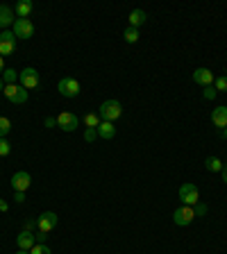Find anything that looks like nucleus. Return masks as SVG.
I'll list each match as a JSON object with an SVG mask.
<instances>
[{
	"label": "nucleus",
	"mask_w": 227,
	"mask_h": 254,
	"mask_svg": "<svg viewBox=\"0 0 227 254\" xmlns=\"http://www.w3.org/2000/svg\"><path fill=\"white\" fill-rule=\"evenodd\" d=\"M18 82H21L23 89H37V86L41 84V77H39L37 68L27 66V68H23L21 73H18Z\"/></svg>",
	"instance_id": "obj_5"
},
{
	"label": "nucleus",
	"mask_w": 227,
	"mask_h": 254,
	"mask_svg": "<svg viewBox=\"0 0 227 254\" xmlns=\"http://www.w3.org/2000/svg\"><path fill=\"white\" fill-rule=\"evenodd\" d=\"M2 89H5V82H2V79H0V93H2Z\"/></svg>",
	"instance_id": "obj_36"
},
{
	"label": "nucleus",
	"mask_w": 227,
	"mask_h": 254,
	"mask_svg": "<svg viewBox=\"0 0 227 254\" xmlns=\"http://www.w3.org/2000/svg\"><path fill=\"white\" fill-rule=\"evenodd\" d=\"M34 227H37V222H32V220H27V222H25V229H27V232H32Z\"/></svg>",
	"instance_id": "obj_33"
},
{
	"label": "nucleus",
	"mask_w": 227,
	"mask_h": 254,
	"mask_svg": "<svg viewBox=\"0 0 227 254\" xmlns=\"http://www.w3.org/2000/svg\"><path fill=\"white\" fill-rule=\"evenodd\" d=\"M205 166H207V170H212V173H221V170H223V161L218 157L205 159Z\"/></svg>",
	"instance_id": "obj_19"
},
{
	"label": "nucleus",
	"mask_w": 227,
	"mask_h": 254,
	"mask_svg": "<svg viewBox=\"0 0 227 254\" xmlns=\"http://www.w3.org/2000/svg\"><path fill=\"white\" fill-rule=\"evenodd\" d=\"M100 123H102V118L98 116V114H93V111L84 116V125L86 127H93V129H98V127H100Z\"/></svg>",
	"instance_id": "obj_20"
},
{
	"label": "nucleus",
	"mask_w": 227,
	"mask_h": 254,
	"mask_svg": "<svg viewBox=\"0 0 227 254\" xmlns=\"http://www.w3.org/2000/svg\"><path fill=\"white\" fill-rule=\"evenodd\" d=\"M57 222H59V216L55 211H46L39 216L37 220V227H39V234H50L55 227H57Z\"/></svg>",
	"instance_id": "obj_8"
},
{
	"label": "nucleus",
	"mask_w": 227,
	"mask_h": 254,
	"mask_svg": "<svg viewBox=\"0 0 227 254\" xmlns=\"http://www.w3.org/2000/svg\"><path fill=\"white\" fill-rule=\"evenodd\" d=\"M16 50V37L11 30H2L0 32V57H7Z\"/></svg>",
	"instance_id": "obj_10"
},
{
	"label": "nucleus",
	"mask_w": 227,
	"mask_h": 254,
	"mask_svg": "<svg viewBox=\"0 0 227 254\" xmlns=\"http://www.w3.org/2000/svg\"><path fill=\"white\" fill-rule=\"evenodd\" d=\"M114 136H116V127H114V123L102 121V123H100V127H98V138H105V141H111Z\"/></svg>",
	"instance_id": "obj_16"
},
{
	"label": "nucleus",
	"mask_w": 227,
	"mask_h": 254,
	"mask_svg": "<svg viewBox=\"0 0 227 254\" xmlns=\"http://www.w3.org/2000/svg\"><path fill=\"white\" fill-rule=\"evenodd\" d=\"M16 254H30V252H27V250H18V252H16Z\"/></svg>",
	"instance_id": "obj_37"
},
{
	"label": "nucleus",
	"mask_w": 227,
	"mask_h": 254,
	"mask_svg": "<svg viewBox=\"0 0 227 254\" xmlns=\"http://www.w3.org/2000/svg\"><path fill=\"white\" fill-rule=\"evenodd\" d=\"M77 125H79V118H77V114H73V111H62L57 116V127L62 132H75Z\"/></svg>",
	"instance_id": "obj_6"
},
{
	"label": "nucleus",
	"mask_w": 227,
	"mask_h": 254,
	"mask_svg": "<svg viewBox=\"0 0 227 254\" xmlns=\"http://www.w3.org/2000/svg\"><path fill=\"white\" fill-rule=\"evenodd\" d=\"M30 254H53V252H50V248H48V245L37 243V245H34V248L30 250Z\"/></svg>",
	"instance_id": "obj_25"
},
{
	"label": "nucleus",
	"mask_w": 227,
	"mask_h": 254,
	"mask_svg": "<svg viewBox=\"0 0 227 254\" xmlns=\"http://www.w3.org/2000/svg\"><path fill=\"white\" fill-rule=\"evenodd\" d=\"M223 182H225V184H227V166H225V168H223Z\"/></svg>",
	"instance_id": "obj_35"
},
{
	"label": "nucleus",
	"mask_w": 227,
	"mask_h": 254,
	"mask_svg": "<svg viewBox=\"0 0 227 254\" xmlns=\"http://www.w3.org/2000/svg\"><path fill=\"white\" fill-rule=\"evenodd\" d=\"M14 200L18 202V204H23V202H25V193H21V190H14Z\"/></svg>",
	"instance_id": "obj_30"
},
{
	"label": "nucleus",
	"mask_w": 227,
	"mask_h": 254,
	"mask_svg": "<svg viewBox=\"0 0 227 254\" xmlns=\"http://www.w3.org/2000/svg\"><path fill=\"white\" fill-rule=\"evenodd\" d=\"M11 32H14L16 39L27 41V39H32V34H34V25H32L30 18H16L14 25H11Z\"/></svg>",
	"instance_id": "obj_3"
},
{
	"label": "nucleus",
	"mask_w": 227,
	"mask_h": 254,
	"mask_svg": "<svg viewBox=\"0 0 227 254\" xmlns=\"http://www.w3.org/2000/svg\"><path fill=\"white\" fill-rule=\"evenodd\" d=\"M2 82H5V84H16V82H18V73H16L14 68H5L2 70Z\"/></svg>",
	"instance_id": "obj_21"
},
{
	"label": "nucleus",
	"mask_w": 227,
	"mask_h": 254,
	"mask_svg": "<svg viewBox=\"0 0 227 254\" xmlns=\"http://www.w3.org/2000/svg\"><path fill=\"white\" fill-rule=\"evenodd\" d=\"M95 138H98V129H93V127H86V129H84V141L86 143H93Z\"/></svg>",
	"instance_id": "obj_26"
},
{
	"label": "nucleus",
	"mask_w": 227,
	"mask_h": 254,
	"mask_svg": "<svg viewBox=\"0 0 227 254\" xmlns=\"http://www.w3.org/2000/svg\"><path fill=\"white\" fill-rule=\"evenodd\" d=\"M214 73L209 68H196L193 70V82H196V84H200L202 89H205V86H212L214 84Z\"/></svg>",
	"instance_id": "obj_12"
},
{
	"label": "nucleus",
	"mask_w": 227,
	"mask_h": 254,
	"mask_svg": "<svg viewBox=\"0 0 227 254\" xmlns=\"http://www.w3.org/2000/svg\"><path fill=\"white\" fill-rule=\"evenodd\" d=\"M193 211H196V218H198V216H205V213L209 211V206H207L205 202H198V204L193 206Z\"/></svg>",
	"instance_id": "obj_29"
},
{
	"label": "nucleus",
	"mask_w": 227,
	"mask_h": 254,
	"mask_svg": "<svg viewBox=\"0 0 227 254\" xmlns=\"http://www.w3.org/2000/svg\"><path fill=\"white\" fill-rule=\"evenodd\" d=\"M9 129H11V123H9V118L0 116V138H5L7 134H9Z\"/></svg>",
	"instance_id": "obj_23"
},
{
	"label": "nucleus",
	"mask_w": 227,
	"mask_h": 254,
	"mask_svg": "<svg viewBox=\"0 0 227 254\" xmlns=\"http://www.w3.org/2000/svg\"><path fill=\"white\" fill-rule=\"evenodd\" d=\"M16 245H18V250H27V252H30V250L37 245V236L32 232H27V229H23V232L16 236Z\"/></svg>",
	"instance_id": "obj_13"
},
{
	"label": "nucleus",
	"mask_w": 227,
	"mask_h": 254,
	"mask_svg": "<svg viewBox=\"0 0 227 254\" xmlns=\"http://www.w3.org/2000/svg\"><path fill=\"white\" fill-rule=\"evenodd\" d=\"M0 211H5V213L9 211V204H7L5 200H0Z\"/></svg>",
	"instance_id": "obj_32"
},
{
	"label": "nucleus",
	"mask_w": 227,
	"mask_h": 254,
	"mask_svg": "<svg viewBox=\"0 0 227 254\" xmlns=\"http://www.w3.org/2000/svg\"><path fill=\"white\" fill-rule=\"evenodd\" d=\"M146 21H148V14H146L143 9H132L130 11V27H137L139 30Z\"/></svg>",
	"instance_id": "obj_17"
},
{
	"label": "nucleus",
	"mask_w": 227,
	"mask_h": 254,
	"mask_svg": "<svg viewBox=\"0 0 227 254\" xmlns=\"http://www.w3.org/2000/svg\"><path fill=\"white\" fill-rule=\"evenodd\" d=\"M11 189L14 190H21V193H25L27 189L32 186V175L30 173H25V170H18V173H14L11 175Z\"/></svg>",
	"instance_id": "obj_11"
},
{
	"label": "nucleus",
	"mask_w": 227,
	"mask_h": 254,
	"mask_svg": "<svg viewBox=\"0 0 227 254\" xmlns=\"http://www.w3.org/2000/svg\"><path fill=\"white\" fill-rule=\"evenodd\" d=\"M2 70H5V57H0V75H2Z\"/></svg>",
	"instance_id": "obj_34"
},
{
	"label": "nucleus",
	"mask_w": 227,
	"mask_h": 254,
	"mask_svg": "<svg viewBox=\"0 0 227 254\" xmlns=\"http://www.w3.org/2000/svg\"><path fill=\"white\" fill-rule=\"evenodd\" d=\"M46 127H55L57 125V118H46V123H43Z\"/></svg>",
	"instance_id": "obj_31"
},
{
	"label": "nucleus",
	"mask_w": 227,
	"mask_h": 254,
	"mask_svg": "<svg viewBox=\"0 0 227 254\" xmlns=\"http://www.w3.org/2000/svg\"><path fill=\"white\" fill-rule=\"evenodd\" d=\"M121 114H123V107H121V102L118 100H105L100 105V109H98V116H100L102 121H107V123L118 121Z\"/></svg>",
	"instance_id": "obj_1"
},
{
	"label": "nucleus",
	"mask_w": 227,
	"mask_h": 254,
	"mask_svg": "<svg viewBox=\"0 0 227 254\" xmlns=\"http://www.w3.org/2000/svg\"><path fill=\"white\" fill-rule=\"evenodd\" d=\"M2 93H5V98L11 102V105H25V102L30 100V95H27V91L23 89L21 84H5Z\"/></svg>",
	"instance_id": "obj_2"
},
{
	"label": "nucleus",
	"mask_w": 227,
	"mask_h": 254,
	"mask_svg": "<svg viewBox=\"0 0 227 254\" xmlns=\"http://www.w3.org/2000/svg\"><path fill=\"white\" fill-rule=\"evenodd\" d=\"M14 21H16L14 9L7 5H0V27H2V30H9V27L14 25Z\"/></svg>",
	"instance_id": "obj_14"
},
{
	"label": "nucleus",
	"mask_w": 227,
	"mask_h": 254,
	"mask_svg": "<svg viewBox=\"0 0 227 254\" xmlns=\"http://www.w3.org/2000/svg\"><path fill=\"white\" fill-rule=\"evenodd\" d=\"M11 152V145L7 138H0V157H7V154Z\"/></svg>",
	"instance_id": "obj_27"
},
{
	"label": "nucleus",
	"mask_w": 227,
	"mask_h": 254,
	"mask_svg": "<svg viewBox=\"0 0 227 254\" xmlns=\"http://www.w3.org/2000/svg\"><path fill=\"white\" fill-rule=\"evenodd\" d=\"M173 220H175L177 227H186V225H191V222L196 220V211H193V206L182 204L180 209L173 213Z\"/></svg>",
	"instance_id": "obj_9"
},
{
	"label": "nucleus",
	"mask_w": 227,
	"mask_h": 254,
	"mask_svg": "<svg viewBox=\"0 0 227 254\" xmlns=\"http://www.w3.org/2000/svg\"><path fill=\"white\" fill-rule=\"evenodd\" d=\"M216 93H218V91L214 89V84H212V86H205V91H202L205 100H214V98H216Z\"/></svg>",
	"instance_id": "obj_28"
},
{
	"label": "nucleus",
	"mask_w": 227,
	"mask_h": 254,
	"mask_svg": "<svg viewBox=\"0 0 227 254\" xmlns=\"http://www.w3.org/2000/svg\"><path fill=\"white\" fill-rule=\"evenodd\" d=\"M180 200L184 202L186 206H196L198 202H200V190H198V186L191 184V182L182 184L180 186Z\"/></svg>",
	"instance_id": "obj_4"
},
{
	"label": "nucleus",
	"mask_w": 227,
	"mask_h": 254,
	"mask_svg": "<svg viewBox=\"0 0 227 254\" xmlns=\"http://www.w3.org/2000/svg\"><path fill=\"white\" fill-rule=\"evenodd\" d=\"M214 89H216V91H223V93H227V77H225V75H221V77L214 79Z\"/></svg>",
	"instance_id": "obj_24"
},
{
	"label": "nucleus",
	"mask_w": 227,
	"mask_h": 254,
	"mask_svg": "<svg viewBox=\"0 0 227 254\" xmlns=\"http://www.w3.org/2000/svg\"><path fill=\"white\" fill-rule=\"evenodd\" d=\"M14 14H16V18H27V16L32 14V2L30 0H21V2H16Z\"/></svg>",
	"instance_id": "obj_18"
},
{
	"label": "nucleus",
	"mask_w": 227,
	"mask_h": 254,
	"mask_svg": "<svg viewBox=\"0 0 227 254\" xmlns=\"http://www.w3.org/2000/svg\"><path fill=\"white\" fill-rule=\"evenodd\" d=\"M59 95H64V98H77L79 95V82L75 77H62L59 79Z\"/></svg>",
	"instance_id": "obj_7"
},
{
	"label": "nucleus",
	"mask_w": 227,
	"mask_h": 254,
	"mask_svg": "<svg viewBox=\"0 0 227 254\" xmlns=\"http://www.w3.org/2000/svg\"><path fill=\"white\" fill-rule=\"evenodd\" d=\"M123 37H125L127 43H137L139 41V30H137V27H127Z\"/></svg>",
	"instance_id": "obj_22"
},
{
	"label": "nucleus",
	"mask_w": 227,
	"mask_h": 254,
	"mask_svg": "<svg viewBox=\"0 0 227 254\" xmlns=\"http://www.w3.org/2000/svg\"><path fill=\"white\" fill-rule=\"evenodd\" d=\"M221 132H223V138H227V127L225 129H221Z\"/></svg>",
	"instance_id": "obj_38"
},
{
	"label": "nucleus",
	"mask_w": 227,
	"mask_h": 254,
	"mask_svg": "<svg viewBox=\"0 0 227 254\" xmlns=\"http://www.w3.org/2000/svg\"><path fill=\"white\" fill-rule=\"evenodd\" d=\"M212 123L216 127H221V129H225L227 127V107H216V109L212 111Z\"/></svg>",
	"instance_id": "obj_15"
}]
</instances>
